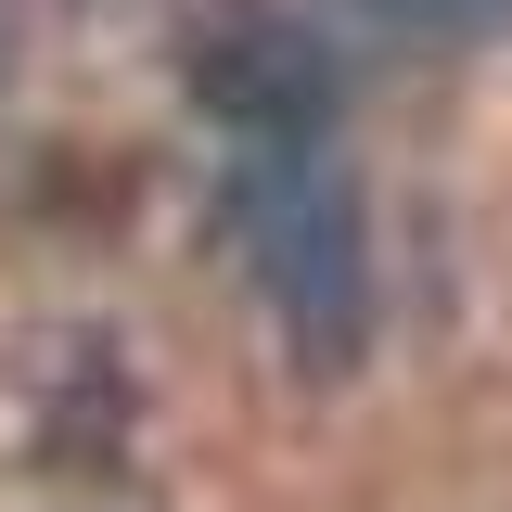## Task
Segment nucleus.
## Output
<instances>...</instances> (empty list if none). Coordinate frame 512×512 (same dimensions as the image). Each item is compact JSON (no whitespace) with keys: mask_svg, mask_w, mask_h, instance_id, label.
I'll list each match as a JSON object with an SVG mask.
<instances>
[{"mask_svg":"<svg viewBox=\"0 0 512 512\" xmlns=\"http://www.w3.org/2000/svg\"><path fill=\"white\" fill-rule=\"evenodd\" d=\"M218 218H231V244H244L256 295H269L282 346H295V372L346 384L372 359V218H359L346 154L333 141H244Z\"/></svg>","mask_w":512,"mask_h":512,"instance_id":"obj_1","label":"nucleus"},{"mask_svg":"<svg viewBox=\"0 0 512 512\" xmlns=\"http://www.w3.org/2000/svg\"><path fill=\"white\" fill-rule=\"evenodd\" d=\"M192 103L231 128V141H333L346 77H333V52H320L295 13L231 0V13L192 26Z\"/></svg>","mask_w":512,"mask_h":512,"instance_id":"obj_2","label":"nucleus"},{"mask_svg":"<svg viewBox=\"0 0 512 512\" xmlns=\"http://www.w3.org/2000/svg\"><path fill=\"white\" fill-rule=\"evenodd\" d=\"M384 39H512V0H346Z\"/></svg>","mask_w":512,"mask_h":512,"instance_id":"obj_3","label":"nucleus"},{"mask_svg":"<svg viewBox=\"0 0 512 512\" xmlns=\"http://www.w3.org/2000/svg\"><path fill=\"white\" fill-rule=\"evenodd\" d=\"M0 77H13V64H0Z\"/></svg>","mask_w":512,"mask_h":512,"instance_id":"obj_4","label":"nucleus"}]
</instances>
